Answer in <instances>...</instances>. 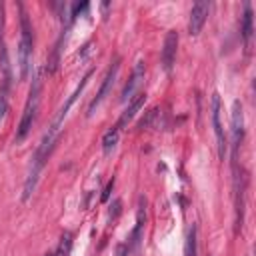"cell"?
Wrapping results in <instances>:
<instances>
[{"mask_svg": "<svg viewBox=\"0 0 256 256\" xmlns=\"http://www.w3.org/2000/svg\"><path fill=\"white\" fill-rule=\"evenodd\" d=\"M42 84H44V68H36L34 70V76H32V86H30V92H28V100L24 104V112H22V118H20V124L16 128V144H20L32 124H34V118H36V112H38V104H40V94H42Z\"/></svg>", "mask_w": 256, "mask_h": 256, "instance_id": "obj_1", "label": "cell"}, {"mask_svg": "<svg viewBox=\"0 0 256 256\" xmlns=\"http://www.w3.org/2000/svg\"><path fill=\"white\" fill-rule=\"evenodd\" d=\"M44 256H54V252H46V254H44Z\"/></svg>", "mask_w": 256, "mask_h": 256, "instance_id": "obj_19", "label": "cell"}, {"mask_svg": "<svg viewBox=\"0 0 256 256\" xmlns=\"http://www.w3.org/2000/svg\"><path fill=\"white\" fill-rule=\"evenodd\" d=\"M208 12H210V2H206V0H198L192 6V10H190V22H188V30H190L192 36L200 34L202 26L206 24Z\"/></svg>", "mask_w": 256, "mask_h": 256, "instance_id": "obj_5", "label": "cell"}, {"mask_svg": "<svg viewBox=\"0 0 256 256\" xmlns=\"http://www.w3.org/2000/svg\"><path fill=\"white\" fill-rule=\"evenodd\" d=\"M112 188H114V180H110V182H108V186H106V190L102 192V202H106V200L110 198V192H112Z\"/></svg>", "mask_w": 256, "mask_h": 256, "instance_id": "obj_16", "label": "cell"}, {"mask_svg": "<svg viewBox=\"0 0 256 256\" xmlns=\"http://www.w3.org/2000/svg\"><path fill=\"white\" fill-rule=\"evenodd\" d=\"M144 72H146V64H144V60H138L136 66H134V70H132L130 80L126 82V86H124V90H122V102L134 98L136 90L140 88V84H142V80H144Z\"/></svg>", "mask_w": 256, "mask_h": 256, "instance_id": "obj_6", "label": "cell"}, {"mask_svg": "<svg viewBox=\"0 0 256 256\" xmlns=\"http://www.w3.org/2000/svg\"><path fill=\"white\" fill-rule=\"evenodd\" d=\"M118 256H126V246H118Z\"/></svg>", "mask_w": 256, "mask_h": 256, "instance_id": "obj_18", "label": "cell"}, {"mask_svg": "<svg viewBox=\"0 0 256 256\" xmlns=\"http://www.w3.org/2000/svg\"><path fill=\"white\" fill-rule=\"evenodd\" d=\"M8 88H10L8 82H0V124L4 122L8 112Z\"/></svg>", "mask_w": 256, "mask_h": 256, "instance_id": "obj_12", "label": "cell"}, {"mask_svg": "<svg viewBox=\"0 0 256 256\" xmlns=\"http://www.w3.org/2000/svg\"><path fill=\"white\" fill-rule=\"evenodd\" d=\"M2 34H4V4L0 2V40H2Z\"/></svg>", "mask_w": 256, "mask_h": 256, "instance_id": "obj_17", "label": "cell"}, {"mask_svg": "<svg viewBox=\"0 0 256 256\" xmlns=\"http://www.w3.org/2000/svg\"><path fill=\"white\" fill-rule=\"evenodd\" d=\"M144 102H146V94H138L136 98H132L130 100V104H128V108L122 112V116H120V120H118V124H116V128L120 130V128H124L134 116H136V112L144 106Z\"/></svg>", "mask_w": 256, "mask_h": 256, "instance_id": "obj_9", "label": "cell"}, {"mask_svg": "<svg viewBox=\"0 0 256 256\" xmlns=\"http://www.w3.org/2000/svg\"><path fill=\"white\" fill-rule=\"evenodd\" d=\"M156 116H158V108H152V110H150V112L146 114V118H144V120H142V122H140L138 126H140V128H148V126L152 124V120H154Z\"/></svg>", "mask_w": 256, "mask_h": 256, "instance_id": "obj_15", "label": "cell"}, {"mask_svg": "<svg viewBox=\"0 0 256 256\" xmlns=\"http://www.w3.org/2000/svg\"><path fill=\"white\" fill-rule=\"evenodd\" d=\"M118 70H120V60L116 58V60L112 62V66H110V70H108V74H106V78H104V82H102L98 94H96V98H94V100L90 102V106H88V116L94 114V110L100 106V102H102V100L106 98V94L110 92V88H112V84H114V80H116V76H118Z\"/></svg>", "mask_w": 256, "mask_h": 256, "instance_id": "obj_3", "label": "cell"}, {"mask_svg": "<svg viewBox=\"0 0 256 256\" xmlns=\"http://www.w3.org/2000/svg\"><path fill=\"white\" fill-rule=\"evenodd\" d=\"M184 256H196V226L194 224L188 230V236L184 242Z\"/></svg>", "mask_w": 256, "mask_h": 256, "instance_id": "obj_13", "label": "cell"}, {"mask_svg": "<svg viewBox=\"0 0 256 256\" xmlns=\"http://www.w3.org/2000/svg\"><path fill=\"white\" fill-rule=\"evenodd\" d=\"M212 124H214V134H216V142H218V156L224 160L226 136H224V128L220 122V96H218V92L212 94Z\"/></svg>", "mask_w": 256, "mask_h": 256, "instance_id": "obj_4", "label": "cell"}, {"mask_svg": "<svg viewBox=\"0 0 256 256\" xmlns=\"http://www.w3.org/2000/svg\"><path fill=\"white\" fill-rule=\"evenodd\" d=\"M176 48H178V34L170 30L164 38V48H162V66L164 70H170L174 60H176Z\"/></svg>", "mask_w": 256, "mask_h": 256, "instance_id": "obj_8", "label": "cell"}, {"mask_svg": "<svg viewBox=\"0 0 256 256\" xmlns=\"http://www.w3.org/2000/svg\"><path fill=\"white\" fill-rule=\"evenodd\" d=\"M70 250H72V234L70 232H64L54 256H70Z\"/></svg>", "mask_w": 256, "mask_h": 256, "instance_id": "obj_14", "label": "cell"}, {"mask_svg": "<svg viewBox=\"0 0 256 256\" xmlns=\"http://www.w3.org/2000/svg\"><path fill=\"white\" fill-rule=\"evenodd\" d=\"M116 144H118V128H112V130H108V132L104 134V138H102V150H104L106 154H110V152L116 148Z\"/></svg>", "mask_w": 256, "mask_h": 256, "instance_id": "obj_11", "label": "cell"}, {"mask_svg": "<svg viewBox=\"0 0 256 256\" xmlns=\"http://www.w3.org/2000/svg\"><path fill=\"white\" fill-rule=\"evenodd\" d=\"M20 42H18V76L20 80H26L30 74V62H32V26L22 10L20 16Z\"/></svg>", "mask_w": 256, "mask_h": 256, "instance_id": "obj_2", "label": "cell"}, {"mask_svg": "<svg viewBox=\"0 0 256 256\" xmlns=\"http://www.w3.org/2000/svg\"><path fill=\"white\" fill-rule=\"evenodd\" d=\"M230 130H232V146L234 150L240 146L242 136H244V114H242V104L236 100L232 104V116H230Z\"/></svg>", "mask_w": 256, "mask_h": 256, "instance_id": "obj_7", "label": "cell"}, {"mask_svg": "<svg viewBox=\"0 0 256 256\" xmlns=\"http://www.w3.org/2000/svg\"><path fill=\"white\" fill-rule=\"evenodd\" d=\"M252 32H254V26H252V8L246 6L244 16H242V38H244V42L250 40Z\"/></svg>", "mask_w": 256, "mask_h": 256, "instance_id": "obj_10", "label": "cell"}]
</instances>
